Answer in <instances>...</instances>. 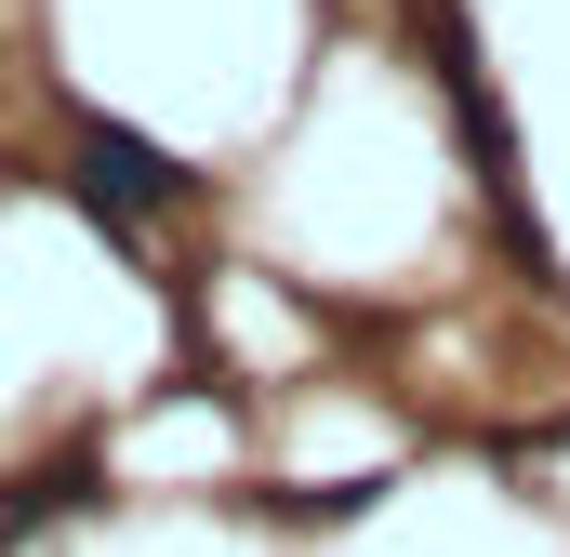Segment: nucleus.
I'll use <instances>...</instances> for the list:
<instances>
[{
	"label": "nucleus",
	"instance_id": "1",
	"mask_svg": "<svg viewBox=\"0 0 570 557\" xmlns=\"http://www.w3.org/2000/svg\"><path fill=\"white\" fill-rule=\"evenodd\" d=\"M80 199L134 240L146 213H173V199H186V159H173L159 134H134V120H80Z\"/></svg>",
	"mask_w": 570,
	"mask_h": 557
}]
</instances>
